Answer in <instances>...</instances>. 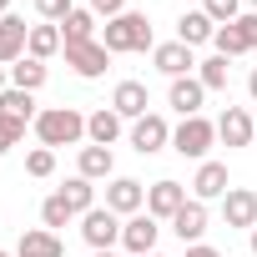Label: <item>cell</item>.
<instances>
[{"instance_id": "9c48e42d", "label": "cell", "mask_w": 257, "mask_h": 257, "mask_svg": "<svg viewBox=\"0 0 257 257\" xmlns=\"http://www.w3.org/2000/svg\"><path fill=\"white\" fill-rule=\"evenodd\" d=\"M106 207H111L116 217H137V212L147 207V187L132 182V177H111V187H106Z\"/></svg>"}, {"instance_id": "52a82bcc", "label": "cell", "mask_w": 257, "mask_h": 257, "mask_svg": "<svg viewBox=\"0 0 257 257\" xmlns=\"http://www.w3.org/2000/svg\"><path fill=\"white\" fill-rule=\"evenodd\" d=\"M66 66H71L76 76L96 81V76H106V66H111V51H106L101 41H81V46H66Z\"/></svg>"}, {"instance_id": "8d00e7d4", "label": "cell", "mask_w": 257, "mask_h": 257, "mask_svg": "<svg viewBox=\"0 0 257 257\" xmlns=\"http://www.w3.org/2000/svg\"><path fill=\"white\" fill-rule=\"evenodd\" d=\"M0 91H11V66H0Z\"/></svg>"}, {"instance_id": "f6af8a7d", "label": "cell", "mask_w": 257, "mask_h": 257, "mask_svg": "<svg viewBox=\"0 0 257 257\" xmlns=\"http://www.w3.org/2000/svg\"><path fill=\"white\" fill-rule=\"evenodd\" d=\"M252 126H257V116H252Z\"/></svg>"}, {"instance_id": "ee69618b", "label": "cell", "mask_w": 257, "mask_h": 257, "mask_svg": "<svg viewBox=\"0 0 257 257\" xmlns=\"http://www.w3.org/2000/svg\"><path fill=\"white\" fill-rule=\"evenodd\" d=\"M0 257H11V252H0Z\"/></svg>"}, {"instance_id": "484cf974", "label": "cell", "mask_w": 257, "mask_h": 257, "mask_svg": "<svg viewBox=\"0 0 257 257\" xmlns=\"http://www.w3.org/2000/svg\"><path fill=\"white\" fill-rule=\"evenodd\" d=\"M61 197H66V207H71L76 217H86V212L96 207V187H91L86 177H71V182L61 187Z\"/></svg>"}, {"instance_id": "836d02e7", "label": "cell", "mask_w": 257, "mask_h": 257, "mask_svg": "<svg viewBox=\"0 0 257 257\" xmlns=\"http://www.w3.org/2000/svg\"><path fill=\"white\" fill-rule=\"evenodd\" d=\"M232 26H237V31H242V36H247V46H252V51H257V16H252V11H247V16H237V21H232Z\"/></svg>"}, {"instance_id": "277c9868", "label": "cell", "mask_w": 257, "mask_h": 257, "mask_svg": "<svg viewBox=\"0 0 257 257\" xmlns=\"http://www.w3.org/2000/svg\"><path fill=\"white\" fill-rule=\"evenodd\" d=\"M121 217L111 212V207H91L86 217H81V237L91 242V252H111L116 242H121Z\"/></svg>"}, {"instance_id": "e0dca14e", "label": "cell", "mask_w": 257, "mask_h": 257, "mask_svg": "<svg viewBox=\"0 0 257 257\" xmlns=\"http://www.w3.org/2000/svg\"><path fill=\"white\" fill-rule=\"evenodd\" d=\"M172 232H177L187 247H197V242H202V232H207V202H197V197H192V202L172 217Z\"/></svg>"}, {"instance_id": "8fae6325", "label": "cell", "mask_w": 257, "mask_h": 257, "mask_svg": "<svg viewBox=\"0 0 257 257\" xmlns=\"http://www.w3.org/2000/svg\"><path fill=\"white\" fill-rule=\"evenodd\" d=\"M167 101H172V111L187 121V116H202V101H207V86L197 81V76H177L172 81V91H167Z\"/></svg>"}, {"instance_id": "60d3db41", "label": "cell", "mask_w": 257, "mask_h": 257, "mask_svg": "<svg viewBox=\"0 0 257 257\" xmlns=\"http://www.w3.org/2000/svg\"><path fill=\"white\" fill-rule=\"evenodd\" d=\"M96 257H116V252H96Z\"/></svg>"}, {"instance_id": "f1b7e54d", "label": "cell", "mask_w": 257, "mask_h": 257, "mask_svg": "<svg viewBox=\"0 0 257 257\" xmlns=\"http://www.w3.org/2000/svg\"><path fill=\"white\" fill-rule=\"evenodd\" d=\"M71 217H76V212H71V207H66V197H61V192H56V197H46V202H41V222H46V227H51V232H56V227H66V222H71Z\"/></svg>"}, {"instance_id": "d6986e66", "label": "cell", "mask_w": 257, "mask_h": 257, "mask_svg": "<svg viewBox=\"0 0 257 257\" xmlns=\"http://www.w3.org/2000/svg\"><path fill=\"white\" fill-rule=\"evenodd\" d=\"M212 36H217V21H212L207 11H187V16L177 21V41H182V46H192V51H197V46H207Z\"/></svg>"}, {"instance_id": "b9f144b4", "label": "cell", "mask_w": 257, "mask_h": 257, "mask_svg": "<svg viewBox=\"0 0 257 257\" xmlns=\"http://www.w3.org/2000/svg\"><path fill=\"white\" fill-rule=\"evenodd\" d=\"M252 16H257V0H252Z\"/></svg>"}, {"instance_id": "d4e9b609", "label": "cell", "mask_w": 257, "mask_h": 257, "mask_svg": "<svg viewBox=\"0 0 257 257\" xmlns=\"http://www.w3.org/2000/svg\"><path fill=\"white\" fill-rule=\"evenodd\" d=\"M61 41H66V46L96 41V11H71V16L61 21Z\"/></svg>"}, {"instance_id": "7a4b0ae2", "label": "cell", "mask_w": 257, "mask_h": 257, "mask_svg": "<svg viewBox=\"0 0 257 257\" xmlns=\"http://www.w3.org/2000/svg\"><path fill=\"white\" fill-rule=\"evenodd\" d=\"M36 137H41V147H76L81 137H86V116L81 111H71V106H51V111H41L36 116Z\"/></svg>"}, {"instance_id": "e575fe53", "label": "cell", "mask_w": 257, "mask_h": 257, "mask_svg": "<svg viewBox=\"0 0 257 257\" xmlns=\"http://www.w3.org/2000/svg\"><path fill=\"white\" fill-rule=\"evenodd\" d=\"M91 11H96V16H106V21H116V16L126 11V0H91Z\"/></svg>"}, {"instance_id": "2e32d148", "label": "cell", "mask_w": 257, "mask_h": 257, "mask_svg": "<svg viewBox=\"0 0 257 257\" xmlns=\"http://www.w3.org/2000/svg\"><path fill=\"white\" fill-rule=\"evenodd\" d=\"M232 187H227V167L222 162H202L197 167V177H192V197L197 202H217V197H227Z\"/></svg>"}, {"instance_id": "cb8c5ba5", "label": "cell", "mask_w": 257, "mask_h": 257, "mask_svg": "<svg viewBox=\"0 0 257 257\" xmlns=\"http://www.w3.org/2000/svg\"><path fill=\"white\" fill-rule=\"evenodd\" d=\"M0 116H11V121L26 126V121H36L41 111H36V96H31V91H16V86H11V91H0Z\"/></svg>"}, {"instance_id": "4fadbf2b", "label": "cell", "mask_w": 257, "mask_h": 257, "mask_svg": "<svg viewBox=\"0 0 257 257\" xmlns=\"http://www.w3.org/2000/svg\"><path fill=\"white\" fill-rule=\"evenodd\" d=\"M147 106H152V96H147V86H142V81H121V86L111 91V111H116L121 121H142V116H147Z\"/></svg>"}, {"instance_id": "7c38bea8", "label": "cell", "mask_w": 257, "mask_h": 257, "mask_svg": "<svg viewBox=\"0 0 257 257\" xmlns=\"http://www.w3.org/2000/svg\"><path fill=\"white\" fill-rule=\"evenodd\" d=\"M222 217H227V227H257V192L252 187H232L227 197H222Z\"/></svg>"}, {"instance_id": "4316f807", "label": "cell", "mask_w": 257, "mask_h": 257, "mask_svg": "<svg viewBox=\"0 0 257 257\" xmlns=\"http://www.w3.org/2000/svg\"><path fill=\"white\" fill-rule=\"evenodd\" d=\"M212 46H217V56H227V61H232V56H247V51H252V46H247V36H242L237 26H217Z\"/></svg>"}, {"instance_id": "ffe728a7", "label": "cell", "mask_w": 257, "mask_h": 257, "mask_svg": "<svg viewBox=\"0 0 257 257\" xmlns=\"http://www.w3.org/2000/svg\"><path fill=\"white\" fill-rule=\"evenodd\" d=\"M111 167H116L111 147H81V157H76V177H86V182H101V177H111Z\"/></svg>"}, {"instance_id": "ba28073f", "label": "cell", "mask_w": 257, "mask_h": 257, "mask_svg": "<svg viewBox=\"0 0 257 257\" xmlns=\"http://www.w3.org/2000/svg\"><path fill=\"white\" fill-rule=\"evenodd\" d=\"M182 207H187V187H182V182H152V187H147V212H152L157 222H172Z\"/></svg>"}, {"instance_id": "44dd1931", "label": "cell", "mask_w": 257, "mask_h": 257, "mask_svg": "<svg viewBox=\"0 0 257 257\" xmlns=\"http://www.w3.org/2000/svg\"><path fill=\"white\" fill-rule=\"evenodd\" d=\"M86 137H91V147H111V142L121 137V116H116L111 106L91 111V116H86Z\"/></svg>"}, {"instance_id": "603a6c76", "label": "cell", "mask_w": 257, "mask_h": 257, "mask_svg": "<svg viewBox=\"0 0 257 257\" xmlns=\"http://www.w3.org/2000/svg\"><path fill=\"white\" fill-rule=\"evenodd\" d=\"M46 76H51L46 61H31V56H21V61L11 66V86H16V91H31V96L46 86Z\"/></svg>"}, {"instance_id": "7402d4cb", "label": "cell", "mask_w": 257, "mask_h": 257, "mask_svg": "<svg viewBox=\"0 0 257 257\" xmlns=\"http://www.w3.org/2000/svg\"><path fill=\"white\" fill-rule=\"evenodd\" d=\"M56 51H66V41H61V26H31L26 56H31V61H51Z\"/></svg>"}, {"instance_id": "6da1fadb", "label": "cell", "mask_w": 257, "mask_h": 257, "mask_svg": "<svg viewBox=\"0 0 257 257\" xmlns=\"http://www.w3.org/2000/svg\"><path fill=\"white\" fill-rule=\"evenodd\" d=\"M101 46H106L111 56L157 51V41H152V21H147V16H137V11H121L116 21H106V31H101Z\"/></svg>"}, {"instance_id": "4dcf8cb0", "label": "cell", "mask_w": 257, "mask_h": 257, "mask_svg": "<svg viewBox=\"0 0 257 257\" xmlns=\"http://www.w3.org/2000/svg\"><path fill=\"white\" fill-rule=\"evenodd\" d=\"M202 11H207L217 26H232V21L242 16V0H202Z\"/></svg>"}, {"instance_id": "8992f818", "label": "cell", "mask_w": 257, "mask_h": 257, "mask_svg": "<svg viewBox=\"0 0 257 257\" xmlns=\"http://www.w3.org/2000/svg\"><path fill=\"white\" fill-rule=\"evenodd\" d=\"M157 237H162V227H157V217H152V212L126 217V227H121V247L132 252V257H147V252H157Z\"/></svg>"}, {"instance_id": "d6a6232c", "label": "cell", "mask_w": 257, "mask_h": 257, "mask_svg": "<svg viewBox=\"0 0 257 257\" xmlns=\"http://www.w3.org/2000/svg\"><path fill=\"white\" fill-rule=\"evenodd\" d=\"M21 132H26V126L21 121H11V116H0V157H6L16 142H21Z\"/></svg>"}, {"instance_id": "5b68a950", "label": "cell", "mask_w": 257, "mask_h": 257, "mask_svg": "<svg viewBox=\"0 0 257 257\" xmlns=\"http://www.w3.org/2000/svg\"><path fill=\"white\" fill-rule=\"evenodd\" d=\"M132 147H137L142 157H157L162 147H172V126H167V116L147 111L142 121H132Z\"/></svg>"}, {"instance_id": "83f0119b", "label": "cell", "mask_w": 257, "mask_h": 257, "mask_svg": "<svg viewBox=\"0 0 257 257\" xmlns=\"http://www.w3.org/2000/svg\"><path fill=\"white\" fill-rule=\"evenodd\" d=\"M197 81H202L207 91H227V56H207V61H197Z\"/></svg>"}, {"instance_id": "30bf717a", "label": "cell", "mask_w": 257, "mask_h": 257, "mask_svg": "<svg viewBox=\"0 0 257 257\" xmlns=\"http://www.w3.org/2000/svg\"><path fill=\"white\" fill-rule=\"evenodd\" d=\"M152 66L162 71V76H192L197 71V56H192V46H182V41H167V46H157L152 51Z\"/></svg>"}, {"instance_id": "f35d334b", "label": "cell", "mask_w": 257, "mask_h": 257, "mask_svg": "<svg viewBox=\"0 0 257 257\" xmlns=\"http://www.w3.org/2000/svg\"><path fill=\"white\" fill-rule=\"evenodd\" d=\"M0 16H11V0H0Z\"/></svg>"}, {"instance_id": "9a60e30c", "label": "cell", "mask_w": 257, "mask_h": 257, "mask_svg": "<svg viewBox=\"0 0 257 257\" xmlns=\"http://www.w3.org/2000/svg\"><path fill=\"white\" fill-rule=\"evenodd\" d=\"M26 41H31V26L21 16H0V66H16L26 56Z\"/></svg>"}, {"instance_id": "74e56055", "label": "cell", "mask_w": 257, "mask_h": 257, "mask_svg": "<svg viewBox=\"0 0 257 257\" xmlns=\"http://www.w3.org/2000/svg\"><path fill=\"white\" fill-rule=\"evenodd\" d=\"M247 91H252V101H257V66H252V76H247Z\"/></svg>"}, {"instance_id": "3957f363", "label": "cell", "mask_w": 257, "mask_h": 257, "mask_svg": "<svg viewBox=\"0 0 257 257\" xmlns=\"http://www.w3.org/2000/svg\"><path fill=\"white\" fill-rule=\"evenodd\" d=\"M212 142H217V121H207V116H187L172 132V152L177 157H192V162H207Z\"/></svg>"}, {"instance_id": "5bb4252c", "label": "cell", "mask_w": 257, "mask_h": 257, "mask_svg": "<svg viewBox=\"0 0 257 257\" xmlns=\"http://www.w3.org/2000/svg\"><path fill=\"white\" fill-rule=\"evenodd\" d=\"M252 137H257V126H252V116H247L242 106H227V111L217 116V142H227V147H252Z\"/></svg>"}, {"instance_id": "ac0fdd59", "label": "cell", "mask_w": 257, "mask_h": 257, "mask_svg": "<svg viewBox=\"0 0 257 257\" xmlns=\"http://www.w3.org/2000/svg\"><path fill=\"white\" fill-rule=\"evenodd\" d=\"M16 257H66V242H61L51 227H36V232H21Z\"/></svg>"}, {"instance_id": "ab89813d", "label": "cell", "mask_w": 257, "mask_h": 257, "mask_svg": "<svg viewBox=\"0 0 257 257\" xmlns=\"http://www.w3.org/2000/svg\"><path fill=\"white\" fill-rule=\"evenodd\" d=\"M252 257H257V227H252Z\"/></svg>"}, {"instance_id": "7bdbcfd3", "label": "cell", "mask_w": 257, "mask_h": 257, "mask_svg": "<svg viewBox=\"0 0 257 257\" xmlns=\"http://www.w3.org/2000/svg\"><path fill=\"white\" fill-rule=\"evenodd\" d=\"M147 257H162V252H147Z\"/></svg>"}, {"instance_id": "d590c367", "label": "cell", "mask_w": 257, "mask_h": 257, "mask_svg": "<svg viewBox=\"0 0 257 257\" xmlns=\"http://www.w3.org/2000/svg\"><path fill=\"white\" fill-rule=\"evenodd\" d=\"M187 257H222L217 247H207V242H197V247H187Z\"/></svg>"}, {"instance_id": "1f68e13d", "label": "cell", "mask_w": 257, "mask_h": 257, "mask_svg": "<svg viewBox=\"0 0 257 257\" xmlns=\"http://www.w3.org/2000/svg\"><path fill=\"white\" fill-rule=\"evenodd\" d=\"M71 11H76L71 0H36V16H41L46 26H61V21H66Z\"/></svg>"}, {"instance_id": "f546056e", "label": "cell", "mask_w": 257, "mask_h": 257, "mask_svg": "<svg viewBox=\"0 0 257 257\" xmlns=\"http://www.w3.org/2000/svg\"><path fill=\"white\" fill-rule=\"evenodd\" d=\"M26 172H31L36 182H46V177L56 172V152H51V147H36V152L26 157Z\"/></svg>"}]
</instances>
